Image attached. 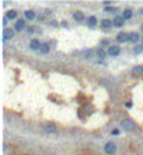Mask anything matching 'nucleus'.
<instances>
[{"label":"nucleus","mask_w":143,"mask_h":155,"mask_svg":"<svg viewBox=\"0 0 143 155\" xmlns=\"http://www.w3.org/2000/svg\"><path fill=\"white\" fill-rule=\"evenodd\" d=\"M119 52H121V48L118 45H111L108 48V54H110L111 57H117V55H119Z\"/></svg>","instance_id":"4"},{"label":"nucleus","mask_w":143,"mask_h":155,"mask_svg":"<svg viewBox=\"0 0 143 155\" xmlns=\"http://www.w3.org/2000/svg\"><path fill=\"white\" fill-rule=\"evenodd\" d=\"M91 55H93V51H91V50H87V51H84V58H90Z\"/></svg>","instance_id":"21"},{"label":"nucleus","mask_w":143,"mask_h":155,"mask_svg":"<svg viewBox=\"0 0 143 155\" xmlns=\"http://www.w3.org/2000/svg\"><path fill=\"white\" fill-rule=\"evenodd\" d=\"M39 52H41V54H48V52H49V44H42Z\"/></svg>","instance_id":"17"},{"label":"nucleus","mask_w":143,"mask_h":155,"mask_svg":"<svg viewBox=\"0 0 143 155\" xmlns=\"http://www.w3.org/2000/svg\"><path fill=\"white\" fill-rule=\"evenodd\" d=\"M51 26H52V27H55V26H58V23H56V21H51Z\"/></svg>","instance_id":"24"},{"label":"nucleus","mask_w":143,"mask_h":155,"mask_svg":"<svg viewBox=\"0 0 143 155\" xmlns=\"http://www.w3.org/2000/svg\"><path fill=\"white\" fill-rule=\"evenodd\" d=\"M35 31H38L37 27H30V28H28V32H35Z\"/></svg>","instance_id":"22"},{"label":"nucleus","mask_w":143,"mask_h":155,"mask_svg":"<svg viewBox=\"0 0 143 155\" xmlns=\"http://www.w3.org/2000/svg\"><path fill=\"white\" fill-rule=\"evenodd\" d=\"M13 35H14V30H11V28H4V31H3V39L13 38Z\"/></svg>","instance_id":"6"},{"label":"nucleus","mask_w":143,"mask_h":155,"mask_svg":"<svg viewBox=\"0 0 143 155\" xmlns=\"http://www.w3.org/2000/svg\"><path fill=\"white\" fill-rule=\"evenodd\" d=\"M73 19L79 21V23H81V21H84V14H83V11H76L73 14Z\"/></svg>","instance_id":"10"},{"label":"nucleus","mask_w":143,"mask_h":155,"mask_svg":"<svg viewBox=\"0 0 143 155\" xmlns=\"http://www.w3.org/2000/svg\"><path fill=\"white\" fill-rule=\"evenodd\" d=\"M44 131H45L46 134H55L56 131H58V128H56V126L55 124H45L44 126Z\"/></svg>","instance_id":"3"},{"label":"nucleus","mask_w":143,"mask_h":155,"mask_svg":"<svg viewBox=\"0 0 143 155\" xmlns=\"http://www.w3.org/2000/svg\"><path fill=\"white\" fill-rule=\"evenodd\" d=\"M142 28H143V27H142Z\"/></svg>","instance_id":"25"},{"label":"nucleus","mask_w":143,"mask_h":155,"mask_svg":"<svg viewBox=\"0 0 143 155\" xmlns=\"http://www.w3.org/2000/svg\"><path fill=\"white\" fill-rule=\"evenodd\" d=\"M104 151L107 152V154H110V155L115 154V151H117V144H115V142H112V141L107 142V144H105V147H104Z\"/></svg>","instance_id":"2"},{"label":"nucleus","mask_w":143,"mask_h":155,"mask_svg":"<svg viewBox=\"0 0 143 155\" xmlns=\"http://www.w3.org/2000/svg\"><path fill=\"white\" fill-rule=\"evenodd\" d=\"M105 11H107V13H115V11H117V9H115L114 6H112V7H105Z\"/></svg>","instance_id":"20"},{"label":"nucleus","mask_w":143,"mask_h":155,"mask_svg":"<svg viewBox=\"0 0 143 155\" xmlns=\"http://www.w3.org/2000/svg\"><path fill=\"white\" fill-rule=\"evenodd\" d=\"M122 17H124L125 20H129L130 17H132V10H125L124 14H122Z\"/></svg>","instance_id":"18"},{"label":"nucleus","mask_w":143,"mask_h":155,"mask_svg":"<svg viewBox=\"0 0 143 155\" xmlns=\"http://www.w3.org/2000/svg\"><path fill=\"white\" fill-rule=\"evenodd\" d=\"M132 73H133V75H142L143 73V65H137V66H135V68L132 69Z\"/></svg>","instance_id":"12"},{"label":"nucleus","mask_w":143,"mask_h":155,"mask_svg":"<svg viewBox=\"0 0 143 155\" xmlns=\"http://www.w3.org/2000/svg\"><path fill=\"white\" fill-rule=\"evenodd\" d=\"M16 17H17V11H16V10H11V11H8V13H7V16H6L7 20H14Z\"/></svg>","instance_id":"16"},{"label":"nucleus","mask_w":143,"mask_h":155,"mask_svg":"<svg viewBox=\"0 0 143 155\" xmlns=\"http://www.w3.org/2000/svg\"><path fill=\"white\" fill-rule=\"evenodd\" d=\"M121 126H122V128H124L125 131H133V130H135V123H133L132 120H129V118L122 120Z\"/></svg>","instance_id":"1"},{"label":"nucleus","mask_w":143,"mask_h":155,"mask_svg":"<svg viewBox=\"0 0 143 155\" xmlns=\"http://www.w3.org/2000/svg\"><path fill=\"white\" fill-rule=\"evenodd\" d=\"M129 41L130 42H137L139 41V34H136V32H129Z\"/></svg>","instance_id":"13"},{"label":"nucleus","mask_w":143,"mask_h":155,"mask_svg":"<svg viewBox=\"0 0 143 155\" xmlns=\"http://www.w3.org/2000/svg\"><path fill=\"white\" fill-rule=\"evenodd\" d=\"M142 51V47H137V48H135V52H140Z\"/></svg>","instance_id":"23"},{"label":"nucleus","mask_w":143,"mask_h":155,"mask_svg":"<svg viewBox=\"0 0 143 155\" xmlns=\"http://www.w3.org/2000/svg\"><path fill=\"white\" fill-rule=\"evenodd\" d=\"M117 39L119 42H126V41H129V32H119Z\"/></svg>","instance_id":"5"},{"label":"nucleus","mask_w":143,"mask_h":155,"mask_svg":"<svg viewBox=\"0 0 143 155\" xmlns=\"http://www.w3.org/2000/svg\"><path fill=\"white\" fill-rule=\"evenodd\" d=\"M125 23V19L122 16H117L115 19H114V26L115 27H122Z\"/></svg>","instance_id":"7"},{"label":"nucleus","mask_w":143,"mask_h":155,"mask_svg":"<svg viewBox=\"0 0 143 155\" xmlns=\"http://www.w3.org/2000/svg\"><path fill=\"white\" fill-rule=\"evenodd\" d=\"M87 24L90 27H94L96 24H97V19L94 17V16H91V17H88V20H87Z\"/></svg>","instance_id":"15"},{"label":"nucleus","mask_w":143,"mask_h":155,"mask_svg":"<svg viewBox=\"0 0 143 155\" xmlns=\"http://www.w3.org/2000/svg\"><path fill=\"white\" fill-rule=\"evenodd\" d=\"M112 26H114V21H111V20H103L101 21V27L103 28H111Z\"/></svg>","instance_id":"11"},{"label":"nucleus","mask_w":143,"mask_h":155,"mask_svg":"<svg viewBox=\"0 0 143 155\" xmlns=\"http://www.w3.org/2000/svg\"><path fill=\"white\" fill-rule=\"evenodd\" d=\"M97 55H98V57H100L101 59H103V58H105V51L103 50V48H100V50L97 51Z\"/></svg>","instance_id":"19"},{"label":"nucleus","mask_w":143,"mask_h":155,"mask_svg":"<svg viewBox=\"0 0 143 155\" xmlns=\"http://www.w3.org/2000/svg\"><path fill=\"white\" fill-rule=\"evenodd\" d=\"M24 16H25L27 20H34L35 19V13H34L33 10H27L25 13H24Z\"/></svg>","instance_id":"14"},{"label":"nucleus","mask_w":143,"mask_h":155,"mask_svg":"<svg viewBox=\"0 0 143 155\" xmlns=\"http://www.w3.org/2000/svg\"><path fill=\"white\" fill-rule=\"evenodd\" d=\"M41 45H42V44L39 42L38 39H33V41L30 42V48H31V50H34V51H37V50H41Z\"/></svg>","instance_id":"9"},{"label":"nucleus","mask_w":143,"mask_h":155,"mask_svg":"<svg viewBox=\"0 0 143 155\" xmlns=\"http://www.w3.org/2000/svg\"><path fill=\"white\" fill-rule=\"evenodd\" d=\"M24 28H25V21H24V20H18V21L16 23L14 30H16V31H23Z\"/></svg>","instance_id":"8"}]
</instances>
